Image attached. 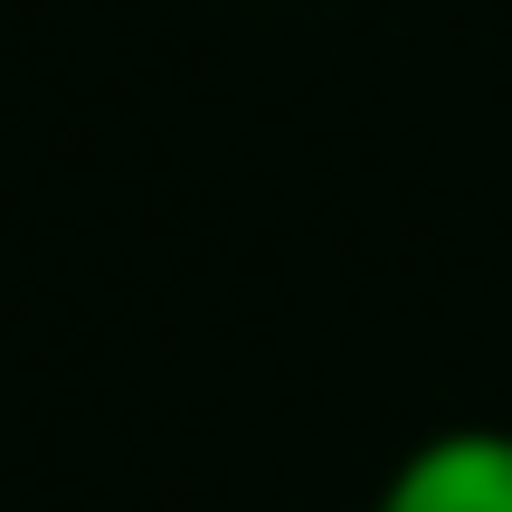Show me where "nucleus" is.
<instances>
[{"instance_id": "obj_1", "label": "nucleus", "mask_w": 512, "mask_h": 512, "mask_svg": "<svg viewBox=\"0 0 512 512\" xmlns=\"http://www.w3.org/2000/svg\"><path fill=\"white\" fill-rule=\"evenodd\" d=\"M370 512H512V427H437L389 465Z\"/></svg>"}]
</instances>
